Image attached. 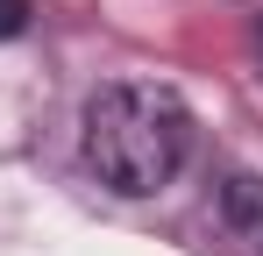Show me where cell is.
<instances>
[{"instance_id":"obj_1","label":"cell","mask_w":263,"mask_h":256,"mask_svg":"<svg viewBox=\"0 0 263 256\" xmlns=\"http://www.w3.org/2000/svg\"><path fill=\"white\" fill-rule=\"evenodd\" d=\"M192 150V114L171 85L149 79H114L86 100V164L100 185H114L121 199L164 192Z\"/></svg>"},{"instance_id":"obj_2","label":"cell","mask_w":263,"mask_h":256,"mask_svg":"<svg viewBox=\"0 0 263 256\" xmlns=\"http://www.w3.org/2000/svg\"><path fill=\"white\" fill-rule=\"evenodd\" d=\"M220 213H228V228H235V235H242V242L263 256V178L235 171V178L220 185Z\"/></svg>"},{"instance_id":"obj_3","label":"cell","mask_w":263,"mask_h":256,"mask_svg":"<svg viewBox=\"0 0 263 256\" xmlns=\"http://www.w3.org/2000/svg\"><path fill=\"white\" fill-rule=\"evenodd\" d=\"M29 29V0H0V43H14Z\"/></svg>"},{"instance_id":"obj_4","label":"cell","mask_w":263,"mask_h":256,"mask_svg":"<svg viewBox=\"0 0 263 256\" xmlns=\"http://www.w3.org/2000/svg\"><path fill=\"white\" fill-rule=\"evenodd\" d=\"M256 50H263V22H256Z\"/></svg>"}]
</instances>
